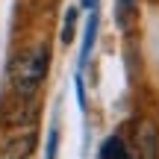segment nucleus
Instances as JSON below:
<instances>
[{
	"label": "nucleus",
	"instance_id": "1",
	"mask_svg": "<svg viewBox=\"0 0 159 159\" xmlns=\"http://www.w3.org/2000/svg\"><path fill=\"white\" fill-rule=\"evenodd\" d=\"M47 65H50V53L44 44L27 47L18 53L9 62V85L15 97H35V91L41 89L47 77Z\"/></svg>",
	"mask_w": 159,
	"mask_h": 159
},
{
	"label": "nucleus",
	"instance_id": "6",
	"mask_svg": "<svg viewBox=\"0 0 159 159\" xmlns=\"http://www.w3.org/2000/svg\"><path fill=\"white\" fill-rule=\"evenodd\" d=\"M94 33H97V12H91V18H89V27H85V44H83V59L89 56V50H91V41H94Z\"/></svg>",
	"mask_w": 159,
	"mask_h": 159
},
{
	"label": "nucleus",
	"instance_id": "7",
	"mask_svg": "<svg viewBox=\"0 0 159 159\" xmlns=\"http://www.w3.org/2000/svg\"><path fill=\"white\" fill-rule=\"evenodd\" d=\"M74 27H77V9H68L65 15V27H62V41H74Z\"/></svg>",
	"mask_w": 159,
	"mask_h": 159
},
{
	"label": "nucleus",
	"instance_id": "2",
	"mask_svg": "<svg viewBox=\"0 0 159 159\" xmlns=\"http://www.w3.org/2000/svg\"><path fill=\"white\" fill-rule=\"evenodd\" d=\"M33 118H35L33 97H15V103H9V106L3 109V115H0L3 127H30Z\"/></svg>",
	"mask_w": 159,
	"mask_h": 159
},
{
	"label": "nucleus",
	"instance_id": "9",
	"mask_svg": "<svg viewBox=\"0 0 159 159\" xmlns=\"http://www.w3.org/2000/svg\"><path fill=\"white\" fill-rule=\"evenodd\" d=\"M83 3H85V6H91V3H94V0H83Z\"/></svg>",
	"mask_w": 159,
	"mask_h": 159
},
{
	"label": "nucleus",
	"instance_id": "4",
	"mask_svg": "<svg viewBox=\"0 0 159 159\" xmlns=\"http://www.w3.org/2000/svg\"><path fill=\"white\" fill-rule=\"evenodd\" d=\"M139 139V150H142V159H156V130L150 124H142L136 130Z\"/></svg>",
	"mask_w": 159,
	"mask_h": 159
},
{
	"label": "nucleus",
	"instance_id": "3",
	"mask_svg": "<svg viewBox=\"0 0 159 159\" xmlns=\"http://www.w3.org/2000/svg\"><path fill=\"white\" fill-rule=\"evenodd\" d=\"M33 150H35V130H27L24 136L12 139V142L6 144V150H3L0 159H30Z\"/></svg>",
	"mask_w": 159,
	"mask_h": 159
},
{
	"label": "nucleus",
	"instance_id": "8",
	"mask_svg": "<svg viewBox=\"0 0 159 159\" xmlns=\"http://www.w3.org/2000/svg\"><path fill=\"white\" fill-rule=\"evenodd\" d=\"M56 144H59V130H50V139H47V159H56Z\"/></svg>",
	"mask_w": 159,
	"mask_h": 159
},
{
	"label": "nucleus",
	"instance_id": "5",
	"mask_svg": "<svg viewBox=\"0 0 159 159\" xmlns=\"http://www.w3.org/2000/svg\"><path fill=\"white\" fill-rule=\"evenodd\" d=\"M103 159H133V156L118 139H109V142L103 144Z\"/></svg>",
	"mask_w": 159,
	"mask_h": 159
}]
</instances>
